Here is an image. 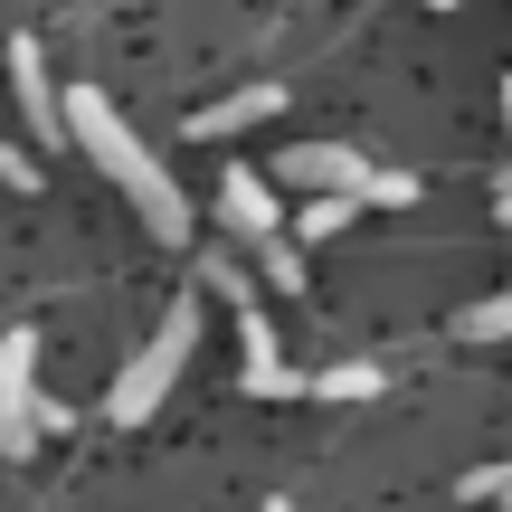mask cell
Masks as SVG:
<instances>
[{"label": "cell", "instance_id": "8fae6325", "mask_svg": "<svg viewBox=\"0 0 512 512\" xmlns=\"http://www.w3.org/2000/svg\"><path fill=\"white\" fill-rule=\"evenodd\" d=\"M456 332H465V342H503V332H512V294H484V304H465V313H456Z\"/></svg>", "mask_w": 512, "mask_h": 512}, {"label": "cell", "instance_id": "7a4b0ae2", "mask_svg": "<svg viewBox=\"0 0 512 512\" xmlns=\"http://www.w3.org/2000/svg\"><path fill=\"white\" fill-rule=\"evenodd\" d=\"M209 285L238 304V380H247V399H313V380L304 370H285V351H275V323H266V304H256V285L228 256H209Z\"/></svg>", "mask_w": 512, "mask_h": 512}, {"label": "cell", "instance_id": "277c9868", "mask_svg": "<svg viewBox=\"0 0 512 512\" xmlns=\"http://www.w3.org/2000/svg\"><path fill=\"white\" fill-rule=\"evenodd\" d=\"M275 181H294V190H351V200H370V209H408V200H418L408 171H370L361 152H342V143H294L285 162H275Z\"/></svg>", "mask_w": 512, "mask_h": 512}, {"label": "cell", "instance_id": "8992f818", "mask_svg": "<svg viewBox=\"0 0 512 512\" xmlns=\"http://www.w3.org/2000/svg\"><path fill=\"white\" fill-rule=\"evenodd\" d=\"M275 105H285V86H247V95H219V105H200V114H190V143H228V133L266 124Z\"/></svg>", "mask_w": 512, "mask_h": 512}, {"label": "cell", "instance_id": "52a82bcc", "mask_svg": "<svg viewBox=\"0 0 512 512\" xmlns=\"http://www.w3.org/2000/svg\"><path fill=\"white\" fill-rule=\"evenodd\" d=\"M219 209L238 238H275V190L256 181V171H219Z\"/></svg>", "mask_w": 512, "mask_h": 512}, {"label": "cell", "instance_id": "9a60e30c", "mask_svg": "<svg viewBox=\"0 0 512 512\" xmlns=\"http://www.w3.org/2000/svg\"><path fill=\"white\" fill-rule=\"evenodd\" d=\"M266 512H294V503H285V494H275V503H266Z\"/></svg>", "mask_w": 512, "mask_h": 512}, {"label": "cell", "instance_id": "ba28073f", "mask_svg": "<svg viewBox=\"0 0 512 512\" xmlns=\"http://www.w3.org/2000/svg\"><path fill=\"white\" fill-rule=\"evenodd\" d=\"M38 389V332H0V399Z\"/></svg>", "mask_w": 512, "mask_h": 512}, {"label": "cell", "instance_id": "30bf717a", "mask_svg": "<svg viewBox=\"0 0 512 512\" xmlns=\"http://www.w3.org/2000/svg\"><path fill=\"white\" fill-rule=\"evenodd\" d=\"M313 399H380V361H332V370H313Z\"/></svg>", "mask_w": 512, "mask_h": 512}, {"label": "cell", "instance_id": "5bb4252c", "mask_svg": "<svg viewBox=\"0 0 512 512\" xmlns=\"http://www.w3.org/2000/svg\"><path fill=\"white\" fill-rule=\"evenodd\" d=\"M0 181H10V190H38V162L19 143H0Z\"/></svg>", "mask_w": 512, "mask_h": 512}, {"label": "cell", "instance_id": "9c48e42d", "mask_svg": "<svg viewBox=\"0 0 512 512\" xmlns=\"http://www.w3.org/2000/svg\"><path fill=\"white\" fill-rule=\"evenodd\" d=\"M38 437H48V418H38V389H29V399H0V456L19 465Z\"/></svg>", "mask_w": 512, "mask_h": 512}, {"label": "cell", "instance_id": "6da1fadb", "mask_svg": "<svg viewBox=\"0 0 512 512\" xmlns=\"http://www.w3.org/2000/svg\"><path fill=\"white\" fill-rule=\"evenodd\" d=\"M67 133H76V143H86L95 162L114 171V190L143 209V228H152L162 247H181V238H190V200L171 190V171H162V162H152V152L124 133V114H114L95 86H67Z\"/></svg>", "mask_w": 512, "mask_h": 512}, {"label": "cell", "instance_id": "3957f363", "mask_svg": "<svg viewBox=\"0 0 512 512\" xmlns=\"http://www.w3.org/2000/svg\"><path fill=\"white\" fill-rule=\"evenodd\" d=\"M190 342H200V304H171V313H162V332H152V342L124 361V380H114V399H105V408H114V427H143L152 408H162V389L190 370Z\"/></svg>", "mask_w": 512, "mask_h": 512}, {"label": "cell", "instance_id": "2e32d148", "mask_svg": "<svg viewBox=\"0 0 512 512\" xmlns=\"http://www.w3.org/2000/svg\"><path fill=\"white\" fill-rule=\"evenodd\" d=\"M503 114H512V86H503Z\"/></svg>", "mask_w": 512, "mask_h": 512}, {"label": "cell", "instance_id": "7c38bea8", "mask_svg": "<svg viewBox=\"0 0 512 512\" xmlns=\"http://www.w3.org/2000/svg\"><path fill=\"white\" fill-rule=\"evenodd\" d=\"M256 247H266V275H275V285L304 294V238H285V228H275V238H256Z\"/></svg>", "mask_w": 512, "mask_h": 512}, {"label": "cell", "instance_id": "e0dca14e", "mask_svg": "<svg viewBox=\"0 0 512 512\" xmlns=\"http://www.w3.org/2000/svg\"><path fill=\"white\" fill-rule=\"evenodd\" d=\"M437 10H456V0H437Z\"/></svg>", "mask_w": 512, "mask_h": 512}, {"label": "cell", "instance_id": "4fadbf2b", "mask_svg": "<svg viewBox=\"0 0 512 512\" xmlns=\"http://www.w3.org/2000/svg\"><path fill=\"white\" fill-rule=\"evenodd\" d=\"M456 494H465V503H494V494H512V465H484V475H465Z\"/></svg>", "mask_w": 512, "mask_h": 512}, {"label": "cell", "instance_id": "5b68a950", "mask_svg": "<svg viewBox=\"0 0 512 512\" xmlns=\"http://www.w3.org/2000/svg\"><path fill=\"white\" fill-rule=\"evenodd\" d=\"M10 86H19V114H29L38 143H67V105H57V86H48V57H38V38H10Z\"/></svg>", "mask_w": 512, "mask_h": 512}]
</instances>
